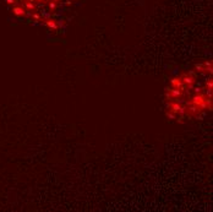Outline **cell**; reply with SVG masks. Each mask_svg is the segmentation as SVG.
I'll use <instances>...</instances> for the list:
<instances>
[{
	"mask_svg": "<svg viewBox=\"0 0 213 212\" xmlns=\"http://www.w3.org/2000/svg\"><path fill=\"white\" fill-rule=\"evenodd\" d=\"M185 95V91L176 90V88H167L165 91V99L167 101H174V99L181 98Z\"/></svg>",
	"mask_w": 213,
	"mask_h": 212,
	"instance_id": "3957f363",
	"label": "cell"
},
{
	"mask_svg": "<svg viewBox=\"0 0 213 212\" xmlns=\"http://www.w3.org/2000/svg\"><path fill=\"white\" fill-rule=\"evenodd\" d=\"M165 116H167L168 119H170V120H176V115H175V114H173L171 112H169V111H167V112H165Z\"/></svg>",
	"mask_w": 213,
	"mask_h": 212,
	"instance_id": "30bf717a",
	"label": "cell"
},
{
	"mask_svg": "<svg viewBox=\"0 0 213 212\" xmlns=\"http://www.w3.org/2000/svg\"><path fill=\"white\" fill-rule=\"evenodd\" d=\"M205 87H206L207 92H212V77L207 79V81H206V84H205Z\"/></svg>",
	"mask_w": 213,
	"mask_h": 212,
	"instance_id": "9c48e42d",
	"label": "cell"
},
{
	"mask_svg": "<svg viewBox=\"0 0 213 212\" xmlns=\"http://www.w3.org/2000/svg\"><path fill=\"white\" fill-rule=\"evenodd\" d=\"M167 111H169L171 112L173 114H175V115H185V106L183 104H180L178 101H168V109Z\"/></svg>",
	"mask_w": 213,
	"mask_h": 212,
	"instance_id": "7a4b0ae2",
	"label": "cell"
},
{
	"mask_svg": "<svg viewBox=\"0 0 213 212\" xmlns=\"http://www.w3.org/2000/svg\"><path fill=\"white\" fill-rule=\"evenodd\" d=\"M5 3L10 6H14V5H17L18 4V0H5Z\"/></svg>",
	"mask_w": 213,
	"mask_h": 212,
	"instance_id": "8fae6325",
	"label": "cell"
},
{
	"mask_svg": "<svg viewBox=\"0 0 213 212\" xmlns=\"http://www.w3.org/2000/svg\"><path fill=\"white\" fill-rule=\"evenodd\" d=\"M43 23L48 27V28L53 29V31H57L59 29V23H58V21L55 18H50V17H45V18H42Z\"/></svg>",
	"mask_w": 213,
	"mask_h": 212,
	"instance_id": "52a82bcc",
	"label": "cell"
},
{
	"mask_svg": "<svg viewBox=\"0 0 213 212\" xmlns=\"http://www.w3.org/2000/svg\"><path fill=\"white\" fill-rule=\"evenodd\" d=\"M11 11H13V14L16 16V17H25V16H27L28 13H27V10L21 5V4H17V5H14L13 6V9H11Z\"/></svg>",
	"mask_w": 213,
	"mask_h": 212,
	"instance_id": "5b68a950",
	"label": "cell"
},
{
	"mask_svg": "<svg viewBox=\"0 0 213 212\" xmlns=\"http://www.w3.org/2000/svg\"><path fill=\"white\" fill-rule=\"evenodd\" d=\"M170 86L171 88H176V90H181V91H185V86L183 84V80L181 77L178 75V76H174L170 79Z\"/></svg>",
	"mask_w": 213,
	"mask_h": 212,
	"instance_id": "8992f818",
	"label": "cell"
},
{
	"mask_svg": "<svg viewBox=\"0 0 213 212\" xmlns=\"http://www.w3.org/2000/svg\"><path fill=\"white\" fill-rule=\"evenodd\" d=\"M29 16H31V18L33 20V21H36V22H41L42 21V16L38 14V13H33V14H29Z\"/></svg>",
	"mask_w": 213,
	"mask_h": 212,
	"instance_id": "ba28073f",
	"label": "cell"
},
{
	"mask_svg": "<svg viewBox=\"0 0 213 212\" xmlns=\"http://www.w3.org/2000/svg\"><path fill=\"white\" fill-rule=\"evenodd\" d=\"M195 70L199 74H202V75H212V61H205L202 64H197L195 66Z\"/></svg>",
	"mask_w": 213,
	"mask_h": 212,
	"instance_id": "277c9868",
	"label": "cell"
},
{
	"mask_svg": "<svg viewBox=\"0 0 213 212\" xmlns=\"http://www.w3.org/2000/svg\"><path fill=\"white\" fill-rule=\"evenodd\" d=\"M183 80V84L185 86V91L192 90L194 86L196 84V74L194 71H189V72H181L179 75Z\"/></svg>",
	"mask_w": 213,
	"mask_h": 212,
	"instance_id": "6da1fadb",
	"label": "cell"
},
{
	"mask_svg": "<svg viewBox=\"0 0 213 212\" xmlns=\"http://www.w3.org/2000/svg\"><path fill=\"white\" fill-rule=\"evenodd\" d=\"M34 3H45V1H48V0H33Z\"/></svg>",
	"mask_w": 213,
	"mask_h": 212,
	"instance_id": "7c38bea8",
	"label": "cell"
}]
</instances>
